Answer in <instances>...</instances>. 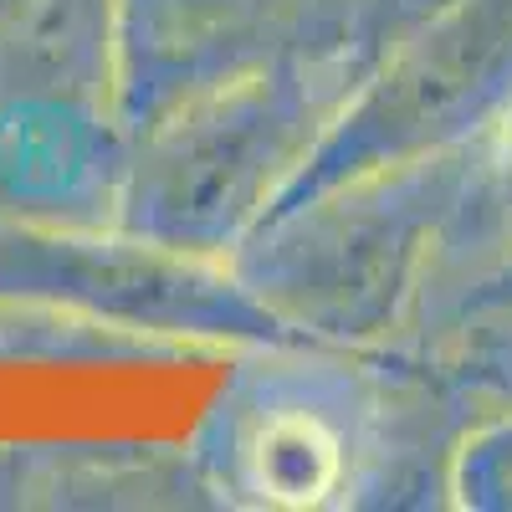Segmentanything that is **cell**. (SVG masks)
<instances>
[{
	"label": "cell",
	"mask_w": 512,
	"mask_h": 512,
	"mask_svg": "<svg viewBox=\"0 0 512 512\" xmlns=\"http://www.w3.org/2000/svg\"><path fill=\"white\" fill-rule=\"evenodd\" d=\"M502 180H507V210H512V123H507V149H502Z\"/></svg>",
	"instance_id": "cell-2"
},
{
	"label": "cell",
	"mask_w": 512,
	"mask_h": 512,
	"mask_svg": "<svg viewBox=\"0 0 512 512\" xmlns=\"http://www.w3.org/2000/svg\"><path fill=\"white\" fill-rule=\"evenodd\" d=\"M251 482L267 502L282 507H313L338 487V472H344V451H338V436L308 410H287L277 420H267L256 431L251 451Z\"/></svg>",
	"instance_id": "cell-1"
}]
</instances>
